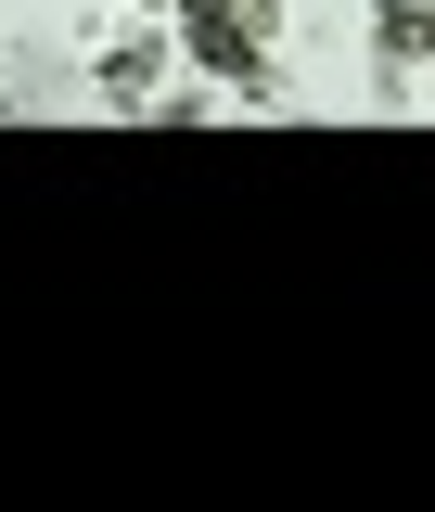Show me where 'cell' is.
<instances>
[{
	"label": "cell",
	"mask_w": 435,
	"mask_h": 512,
	"mask_svg": "<svg viewBox=\"0 0 435 512\" xmlns=\"http://www.w3.org/2000/svg\"><path fill=\"white\" fill-rule=\"evenodd\" d=\"M90 90L128 103V116H141V103H167V39H116V52L90 64Z\"/></svg>",
	"instance_id": "obj_3"
},
{
	"label": "cell",
	"mask_w": 435,
	"mask_h": 512,
	"mask_svg": "<svg viewBox=\"0 0 435 512\" xmlns=\"http://www.w3.org/2000/svg\"><path fill=\"white\" fill-rule=\"evenodd\" d=\"M372 90L397 103V116L423 103V0H384L372 13Z\"/></svg>",
	"instance_id": "obj_2"
},
{
	"label": "cell",
	"mask_w": 435,
	"mask_h": 512,
	"mask_svg": "<svg viewBox=\"0 0 435 512\" xmlns=\"http://www.w3.org/2000/svg\"><path fill=\"white\" fill-rule=\"evenodd\" d=\"M269 26H282V0H180L192 77H231V90H269Z\"/></svg>",
	"instance_id": "obj_1"
}]
</instances>
